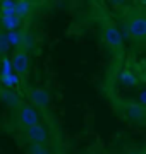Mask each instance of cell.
Returning a JSON list of instances; mask_svg holds the SVG:
<instances>
[{
    "mask_svg": "<svg viewBox=\"0 0 146 154\" xmlns=\"http://www.w3.org/2000/svg\"><path fill=\"white\" fill-rule=\"evenodd\" d=\"M139 103L143 106H146V91H143V93L139 94Z\"/></svg>",
    "mask_w": 146,
    "mask_h": 154,
    "instance_id": "ac0fdd59",
    "label": "cell"
},
{
    "mask_svg": "<svg viewBox=\"0 0 146 154\" xmlns=\"http://www.w3.org/2000/svg\"><path fill=\"white\" fill-rule=\"evenodd\" d=\"M2 82H4L7 88L11 89V88H14V86H17V84H19V77H17L16 74H11V75H4V77H2Z\"/></svg>",
    "mask_w": 146,
    "mask_h": 154,
    "instance_id": "9a60e30c",
    "label": "cell"
},
{
    "mask_svg": "<svg viewBox=\"0 0 146 154\" xmlns=\"http://www.w3.org/2000/svg\"><path fill=\"white\" fill-rule=\"evenodd\" d=\"M101 38H103V41L107 43L108 48H112L113 51H117L119 53V51L122 50V43H124L122 33L119 31V28L113 24V22H105V24H103Z\"/></svg>",
    "mask_w": 146,
    "mask_h": 154,
    "instance_id": "3957f363",
    "label": "cell"
},
{
    "mask_svg": "<svg viewBox=\"0 0 146 154\" xmlns=\"http://www.w3.org/2000/svg\"><path fill=\"white\" fill-rule=\"evenodd\" d=\"M29 101H31V105H34L36 108L45 110V108H48V105H50V94L46 93L45 89L34 88L33 91L29 93Z\"/></svg>",
    "mask_w": 146,
    "mask_h": 154,
    "instance_id": "5b68a950",
    "label": "cell"
},
{
    "mask_svg": "<svg viewBox=\"0 0 146 154\" xmlns=\"http://www.w3.org/2000/svg\"><path fill=\"white\" fill-rule=\"evenodd\" d=\"M21 39H23V34H19L17 31L9 33V43H11V46H19Z\"/></svg>",
    "mask_w": 146,
    "mask_h": 154,
    "instance_id": "e0dca14e",
    "label": "cell"
},
{
    "mask_svg": "<svg viewBox=\"0 0 146 154\" xmlns=\"http://www.w3.org/2000/svg\"><path fill=\"white\" fill-rule=\"evenodd\" d=\"M125 33L136 43H146V12H129L125 17Z\"/></svg>",
    "mask_w": 146,
    "mask_h": 154,
    "instance_id": "6da1fadb",
    "label": "cell"
},
{
    "mask_svg": "<svg viewBox=\"0 0 146 154\" xmlns=\"http://www.w3.org/2000/svg\"><path fill=\"white\" fill-rule=\"evenodd\" d=\"M12 69H14V67H12V60L4 58V60H2V77H4V75H11Z\"/></svg>",
    "mask_w": 146,
    "mask_h": 154,
    "instance_id": "2e32d148",
    "label": "cell"
},
{
    "mask_svg": "<svg viewBox=\"0 0 146 154\" xmlns=\"http://www.w3.org/2000/svg\"><path fill=\"white\" fill-rule=\"evenodd\" d=\"M26 139H28L31 144H45L46 139H48V132L43 125H34L26 128Z\"/></svg>",
    "mask_w": 146,
    "mask_h": 154,
    "instance_id": "8992f818",
    "label": "cell"
},
{
    "mask_svg": "<svg viewBox=\"0 0 146 154\" xmlns=\"http://www.w3.org/2000/svg\"><path fill=\"white\" fill-rule=\"evenodd\" d=\"M28 154H50L45 144H31L28 147Z\"/></svg>",
    "mask_w": 146,
    "mask_h": 154,
    "instance_id": "5bb4252c",
    "label": "cell"
},
{
    "mask_svg": "<svg viewBox=\"0 0 146 154\" xmlns=\"http://www.w3.org/2000/svg\"><path fill=\"white\" fill-rule=\"evenodd\" d=\"M16 4L12 0H4L0 5H2V14L4 16H16Z\"/></svg>",
    "mask_w": 146,
    "mask_h": 154,
    "instance_id": "7c38bea8",
    "label": "cell"
},
{
    "mask_svg": "<svg viewBox=\"0 0 146 154\" xmlns=\"http://www.w3.org/2000/svg\"><path fill=\"white\" fill-rule=\"evenodd\" d=\"M19 123L24 127V128H29V127H34L40 123V115L36 108H33L31 105H23L21 106V111H19Z\"/></svg>",
    "mask_w": 146,
    "mask_h": 154,
    "instance_id": "277c9868",
    "label": "cell"
},
{
    "mask_svg": "<svg viewBox=\"0 0 146 154\" xmlns=\"http://www.w3.org/2000/svg\"><path fill=\"white\" fill-rule=\"evenodd\" d=\"M12 67L14 70L19 74V75H24L29 69V58H28V53L24 50H17L14 57H12Z\"/></svg>",
    "mask_w": 146,
    "mask_h": 154,
    "instance_id": "52a82bcc",
    "label": "cell"
},
{
    "mask_svg": "<svg viewBox=\"0 0 146 154\" xmlns=\"http://www.w3.org/2000/svg\"><path fill=\"white\" fill-rule=\"evenodd\" d=\"M0 99H2L4 103H7V105H11V106H17V105H19V96H17L14 91H11V89L2 91V93H0Z\"/></svg>",
    "mask_w": 146,
    "mask_h": 154,
    "instance_id": "9c48e42d",
    "label": "cell"
},
{
    "mask_svg": "<svg viewBox=\"0 0 146 154\" xmlns=\"http://www.w3.org/2000/svg\"><path fill=\"white\" fill-rule=\"evenodd\" d=\"M120 82H122L124 86H127V88H132V86L138 84V77H136L131 70H122L120 72Z\"/></svg>",
    "mask_w": 146,
    "mask_h": 154,
    "instance_id": "30bf717a",
    "label": "cell"
},
{
    "mask_svg": "<svg viewBox=\"0 0 146 154\" xmlns=\"http://www.w3.org/2000/svg\"><path fill=\"white\" fill-rule=\"evenodd\" d=\"M19 24H21V19H19L17 16H4L2 17V26L7 29V33L16 31Z\"/></svg>",
    "mask_w": 146,
    "mask_h": 154,
    "instance_id": "ba28073f",
    "label": "cell"
},
{
    "mask_svg": "<svg viewBox=\"0 0 146 154\" xmlns=\"http://www.w3.org/2000/svg\"><path fill=\"white\" fill-rule=\"evenodd\" d=\"M120 115L127 122H132L136 125H146V106L139 101H125L119 106Z\"/></svg>",
    "mask_w": 146,
    "mask_h": 154,
    "instance_id": "7a4b0ae2",
    "label": "cell"
},
{
    "mask_svg": "<svg viewBox=\"0 0 146 154\" xmlns=\"http://www.w3.org/2000/svg\"><path fill=\"white\" fill-rule=\"evenodd\" d=\"M9 46H11V43H9V33L0 31V55H5L7 51H9Z\"/></svg>",
    "mask_w": 146,
    "mask_h": 154,
    "instance_id": "4fadbf2b",
    "label": "cell"
},
{
    "mask_svg": "<svg viewBox=\"0 0 146 154\" xmlns=\"http://www.w3.org/2000/svg\"><path fill=\"white\" fill-rule=\"evenodd\" d=\"M139 5H146V0H143V2H139Z\"/></svg>",
    "mask_w": 146,
    "mask_h": 154,
    "instance_id": "ffe728a7",
    "label": "cell"
},
{
    "mask_svg": "<svg viewBox=\"0 0 146 154\" xmlns=\"http://www.w3.org/2000/svg\"><path fill=\"white\" fill-rule=\"evenodd\" d=\"M29 7H31V5H29V2H26V0L17 2V4H16V16L19 17V19H24V17L29 14V11H31Z\"/></svg>",
    "mask_w": 146,
    "mask_h": 154,
    "instance_id": "8fae6325",
    "label": "cell"
},
{
    "mask_svg": "<svg viewBox=\"0 0 146 154\" xmlns=\"http://www.w3.org/2000/svg\"><path fill=\"white\" fill-rule=\"evenodd\" d=\"M127 154H146V149L144 151H131V152H127Z\"/></svg>",
    "mask_w": 146,
    "mask_h": 154,
    "instance_id": "d6986e66",
    "label": "cell"
}]
</instances>
